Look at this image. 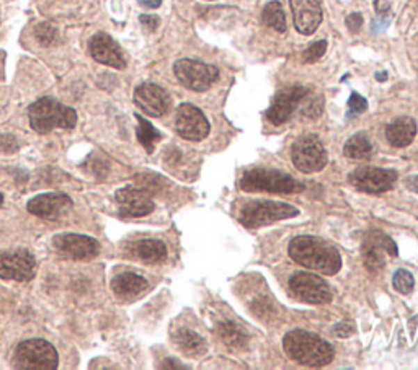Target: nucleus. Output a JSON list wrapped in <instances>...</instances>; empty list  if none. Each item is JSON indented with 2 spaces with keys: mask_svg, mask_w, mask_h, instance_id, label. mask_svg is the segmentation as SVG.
<instances>
[{
  "mask_svg": "<svg viewBox=\"0 0 418 370\" xmlns=\"http://www.w3.org/2000/svg\"><path fill=\"white\" fill-rule=\"evenodd\" d=\"M72 208V199L64 193L38 194L28 201V212L46 220H58L61 215L69 212Z\"/></svg>",
  "mask_w": 418,
  "mask_h": 370,
  "instance_id": "obj_16",
  "label": "nucleus"
},
{
  "mask_svg": "<svg viewBox=\"0 0 418 370\" xmlns=\"http://www.w3.org/2000/svg\"><path fill=\"white\" fill-rule=\"evenodd\" d=\"M3 77V65H2V60H0V78Z\"/></svg>",
  "mask_w": 418,
  "mask_h": 370,
  "instance_id": "obj_44",
  "label": "nucleus"
},
{
  "mask_svg": "<svg viewBox=\"0 0 418 370\" xmlns=\"http://www.w3.org/2000/svg\"><path fill=\"white\" fill-rule=\"evenodd\" d=\"M134 103L138 105L145 115L152 118H161L170 108V95L156 83H143L136 88Z\"/></svg>",
  "mask_w": 418,
  "mask_h": 370,
  "instance_id": "obj_17",
  "label": "nucleus"
},
{
  "mask_svg": "<svg viewBox=\"0 0 418 370\" xmlns=\"http://www.w3.org/2000/svg\"><path fill=\"white\" fill-rule=\"evenodd\" d=\"M403 183H405V186L410 191H413V193H418V176L413 175V176H407L405 180H403Z\"/></svg>",
  "mask_w": 418,
  "mask_h": 370,
  "instance_id": "obj_40",
  "label": "nucleus"
},
{
  "mask_svg": "<svg viewBox=\"0 0 418 370\" xmlns=\"http://www.w3.org/2000/svg\"><path fill=\"white\" fill-rule=\"evenodd\" d=\"M136 119H138V131H136V134H138V140L140 142V145L145 149V151H147V153H152L156 144L162 139V134L159 133V131L154 128V126L150 124L147 119H144L140 115H136Z\"/></svg>",
  "mask_w": 418,
  "mask_h": 370,
  "instance_id": "obj_27",
  "label": "nucleus"
},
{
  "mask_svg": "<svg viewBox=\"0 0 418 370\" xmlns=\"http://www.w3.org/2000/svg\"><path fill=\"white\" fill-rule=\"evenodd\" d=\"M218 335L223 343L234 351L246 349L248 344L247 333L232 321H223L218 325Z\"/></svg>",
  "mask_w": 418,
  "mask_h": 370,
  "instance_id": "obj_25",
  "label": "nucleus"
},
{
  "mask_svg": "<svg viewBox=\"0 0 418 370\" xmlns=\"http://www.w3.org/2000/svg\"><path fill=\"white\" fill-rule=\"evenodd\" d=\"M392 284H394V289H396L397 292L407 295L413 290L415 279H413V276L408 273L407 269H399V271H396V274H394Z\"/></svg>",
  "mask_w": 418,
  "mask_h": 370,
  "instance_id": "obj_32",
  "label": "nucleus"
},
{
  "mask_svg": "<svg viewBox=\"0 0 418 370\" xmlns=\"http://www.w3.org/2000/svg\"><path fill=\"white\" fill-rule=\"evenodd\" d=\"M344 153L351 160H368L373 155V145L364 134H355L346 140Z\"/></svg>",
  "mask_w": 418,
  "mask_h": 370,
  "instance_id": "obj_26",
  "label": "nucleus"
},
{
  "mask_svg": "<svg viewBox=\"0 0 418 370\" xmlns=\"http://www.w3.org/2000/svg\"><path fill=\"white\" fill-rule=\"evenodd\" d=\"M35 36L38 43L41 46H46V48L59 43V31L54 23L51 22H45V23H40V25H36Z\"/></svg>",
  "mask_w": 418,
  "mask_h": 370,
  "instance_id": "obj_29",
  "label": "nucleus"
},
{
  "mask_svg": "<svg viewBox=\"0 0 418 370\" xmlns=\"http://www.w3.org/2000/svg\"><path fill=\"white\" fill-rule=\"evenodd\" d=\"M289 290L300 302L323 305L332 301V290L321 276L312 273H296L289 278Z\"/></svg>",
  "mask_w": 418,
  "mask_h": 370,
  "instance_id": "obj_9",
  "label": "nucleus"
},
{
  "mask_svg": "<svg viewBox=\"0 0 418 370\" xmlns=\"http://www.w3.org/2000/svg\"><path fill=\"white\" fill-rule=\"evenodd\" d=\"M31 128L38 134H48L53 129H72L77 124L74 108L65 106L54 98H40L28 108Z\"/></svg>",
  "mask_w": 418,
  "mask_h": 370,
  "instance_id": "obj_3",
  "label": "nucleus"
},
{
  "mask_svg": "<svg viewBox=\"0 0 418 370\" xmlns=\"http://www.w3.org/2000/svg\"><path fill=\"white\" fill-rule=\"evenodd\" d=\"M368 110V101L364 100L363 96L358 95V93H351L350 100H348V111L351 116L363 113V111Z\"/></svg>",
  "mask_w": 418,
  "mask_h": 370,
  "instance_id": "obj_34",
  "label": "nucleus"
},
{
  "mask_svg": "<svg viewBox=\"0 0 418 370\" xmlns=\"http://www.w3.org/2000/svg\"><path fill=\"white\" fill-rule=\"evenodd\" d=\"M325 51H327V41H317V43H312L306 51H304L303 60L309 64L317 62V60L325 54Z\"/></svg>",
  "mask_w": 418,
  "mask_h": 370,
  "instance_id": "obj_33",
  "label": "nucleus"
},
{
  "mask_svg": "<svg viewBox=\"0 0 418 370\" xmlns=\"http://www.w3.org/2000/svg\"><path fill=\"white\" fill-rule=\"evenodd\" d=\"M136 185L138 188L144 190L149 194L161 193L163 188V180L157 175H150V173H143V175H136Z\"/></svg>",
  "mask_w": 418,
  "mask_h": 370,
  "instance_id": "obj_30",
  "label": "nucleus"
},
{
  "mask_svg": "<svg viewBox=\"0 0 418 370\" xmlns=\"http://www.w3.org/2000/svg\"><path fill=\"white\" fill-rule=\"evenodd\" d=\"M291 158L300 173L311 175L323 170L327 165V151L316 134H306L293 144Z\"/></svg>",
  "mask_w": 418,
  "mask_h": 370,
  "instance_id": "obj_7",
  "label": "nucleus"
},
{
  "mask_svg": "<svg viewBox=\"0 0 418 370\" xmlns=\"http://www.w3.org/2000/svg\"><path fill=\"white\" fill-rule=\"evenodd\" d=\"M90 54L97 62L110 65L115 69H124L126 59L121 48L106 33H97L90 40Z\"/></svg>",
  "mask_w": 418,
  "mask_h": 370,
  "instance_id": "obj_20",
  "label": "nucleus"
},
{
  "mask_svg": "<svg viewBox=\"0 0 418 370\" xmlns=\"http://www.w3.org/2000/svg\"><path fill=\"white\" fill-rule=\"evenodd\" d=\"M175 129L180 137L200 142L208 137L209 123L200 108L190 105V103H183L177 110Z\"/></svg>",
  "mask_w": 418,
  "mask_h": 370,
  "instance_id": "obj_12",
  "label": "nucleus"
},
{
  "mask_svg": "<svg viewBox=\"0 0 418 370\" xmlns=\"http://www.w3.org/2000/svg\"><path fill=\"white\" fill-rule=\"evenodd\" d=\"M415 135L417 123L415 119L408 118V116H401V118L394 119L386 128V137L394 147H407L415 139Z\"/></svg>",
  "mask_w": 418,
  "mask_h": 370,
  "instance_id": "obj_23",
  "label": "nucleus"
},
{
  "mask_svg": "<svg viewBox=\"0 0 418 370\" xmlns=\"http://www.w3.org/2000/svg\"><path fill=\"white\" fill-rule=\"evenodd\" d=\"M296 30L303 35H312L322 22V8L319 0H289Z\"/></svg>",
  "mask_w": 418,
  "mask_h": 370,
  "instance_id": "obj_19",
  "label": "nucleus"
},
{
  "mask_svg": "<svg viewBox=\"0 0 418 370\" xmlns=\"http://www.w3.org/2000/svg\"><path fill=\"white\" fill-rule=\"evenodd\" d=\"M53 246L58 255L67 260H92L100 253V243L95 238L79 233H61L53 238Z\"/></svg>",
  "mask_w": 418,
  "mask_h": 370,
  "instance_id": "obj_11",
  "label": "nucleus"
},
{
  "mask_svg": "<svg viewBox=\"0 0 418 370\" xmlns=\"http://www.w3.org/2000/svg\"><path fill=\"white\" fill-rule=\"evenodd\" d=\"M2 204H3V194L0 193V205H2Z\"/></svg>",
  "mask_w": 418,
  "mask_h": 370,
  "instance_id": "obj_45",
  "label": "nucleus"
},
{
  "mask_svg": "<svg viewBox=\"0 0 418 370\" xmlns=\"http://www.w3.org/2000/svg\"><path fill=\"white\" fill-rule=\"evenodd\" d=\"M58 362L59 355L54 346L38 338L22 341L12 355V367L17 370H54Z\"/></svg>",
  "mask_w": 418,
  "mask_h": 370,
  "instance_id": "obj_5",
  "label": "nucleus"
},
{
  "mask_svg": "<svg viewBox=\"0 0 418 370\" xmlns=\"http://www.w3.org/2000/svg\"><path fill=\"white\" fill-rule=\"evenodd\" d=\"M363 260L369 271H381L386 266V256H397L396 242L383 232H369L363 240Z\"/></svg>",
  "mask_w": 418,
  "mask_h": 370,
  "instance_id": "obj_14",
  "label": "nucleus"
},
{
  "mask_svg": "<svg viewBox=\"0 0 418 370\" xmlns=\"http://www.w3.org/2000/svg\"><path fill=\"white\" fill-rule=\"evenodd\" d=\"M173 74L188 90L204 92L218 81L219 70L211 64L193 59H180L173 64Z\"/></svg>",
  "mask_w": 418,
  "mask_h": 370,
  "instance_id": "obj_8",
  "label": "nucleus"
},
{
  "mask_svg": "<svg viewBox=\"0 0 418 370\" xmlns=\"http://www.w3.org/2000/svg\"><path fill=\"white\" fill-rule=\"evenodd\" d=\"M299 210L294 205L286 203H275V201H250L241 208L239 222L247 228H258L270 226L289 217L298 215Z\"/></svg>",
  "mask_w": 418,
  "mask_h": 370,
  "instance_id": "obj_6",
  "label": "nucleus"
},
{
  "mask_svg": "<svg viewBox=\"0 0 418 370\" xmlns=\"http://www.w3.org/2000/svg\"><path fill=\"white\" fill-rule=\"evenodd\" d=\"M262 18H263V23H265L266 26L273 28L275 31L278 33L286 31V17H284L283 7H281L278 0H273V2H270L268 6L263 8Z\"/></svg>",
  "mask_w": 418,
  "mask_h": 370,
  "instance_id": "obj_28",
  "label": "nucleus"
},
{
  "mask_svg": "<svg viewBox=\"0 0 418 370\" xmlns=\"http://www.w3.org/2000/svg\"><path fill=\"white\" fill-rule=\"evenodd\" d=\"M392 7V0H376L374 2V8L379 15H386V13L391 10Z\"/></svg>",
  "mask_w": 418,
  "mask_h": 370,
  "instance_id": "obj_39",
  "label": "nucleus"
},
{
  "mask_svg": "<svg viewBox=\"0 0 418 370\" xmlns=\"http://www.w3.org/2000/svg\"><path fill=\"white\" fill-rule=\"evenodd\" d=\"M397 180V173L394 170L376 167H361L350 175V183L356 190L369 194L386 193Z\"/></svg>",
  "mask_w": 418,
  "mask_h": 370,
  "instance_id": "obj_13",
  "label": "nucleus"
},
{
  "mask_svg": "<svg viewBox=\"0 0 418 370\" xmlns=\"http://www.w3.org/2000/svg\"><path fill=\"white\" fill-rule=\"evenodd\" d=\"M129 253L134 260L143 261L145 264H159L166 261L167 246L161 240L144 238V240L133 243L129 248Z\"/></svg>",
  "mask_w": 418,
  "mask_h": 370,
  "instance_id": "obj_22",
  "label": "nucleus"
},
{
  "mask_svg": "<svg viewBox=\"0 0 418 370\" xmlns=\"http://www.w3.org/2000/svg\"><path fill=\"white\" fill-rule=\"evenodd\" d=\"M161 369H188V367H186V365H183V364H178V360L166 359L161 364Z\"/></svg>",
  "mask_w": 418,
  "mask_h": 370,
  "instance_id": "obj_41",
  "label": "nucleus"
},
{
  "mask_svg": "<svg viewBox=\"0 0 418 370\" xmlns=\"http://www.w3.org/2000/svg\"><path fill=\"white\" fill-rule=\"evenodd\" d=\"M289 256L304 268L327 276L337 274L341 268V256L337 248L317 237H296L289 243Z\"/></svg>",
  "mask_w": 418,
  "mask_h": 370,
  "instance_id": "obj_1",
  "label": "nucleus"
},
{
  "mask_svg": "<svg viewBox=\"0 0 418 370\" xmlns=\"http://www.w3.org/2000/svg\"><path fill=\"white\" fill-rule=\"evenodd\" d=\"M111 289L116 297L123 298V301H131V298H136L147 289V280L143 276L124 271V273L116 274L111 279Z\"/></svg>",
  "mask_w": 418,
  "mask_h": 370,
  "instance_id": "obj_21",
  "label": "nucleus"
},
{
  "mask_svg": "<svg viewBox=\"0 0 418 370\" xmlns=\"http://www.w3.org/2000/svg\"><path fill=\"white\" fill-rule=\"evenodd\" d=\"M387 78V74H379L378 76V81H386Z\"/></svg>",
  "mask_w": 418,
  "mask_h": 370,
  "instance_id": "obj_43",
  "label": "nucleus"
},
{
  "mask_svg": "<svg viewBox=\"0 0 418 370\" xmlns=\"http://www.w3.org/2000/svg\"><path fill=\"white\" fill-rule=\"evenodd\" d=\"M307 92L309 90L306 87L300 85H291L280 90L276 93L275 100L268 108V111H266V118L276 126L284 124L286 121L291 119L294 111L298 110L300 100H303Z\"/></svg>",
  "mask_w": 418,
  "mask_h": 370,
  "instance_id": "obj_15",
  "label": "nucleus"
},
{
  "mask_svg": "<svg viewBox=\"0 0 418 370\" xmlns=\"http://www.w3.org/2000/svg\"><path fill=\"white\" fill-rule=\"evenodd\" d=\"M36 260L26 250L0 251V279L26 283L35 278Z\"/></svg>",
  "mask_w": 418,
  "mask_h": 370,
  "instance_id": "obj_10",
  "label": "nucleus"
},
{
  "mask_svg": "<svg viewBox=\"0 0 418 370\" xmlns=\"http://www.w3.org/2000/svg\"><path fill=\"white\" fill-rule=\"evenodd\" d=\"M333 333H335L338 338H346V336H350L351 333H355V325L351 321L338 323V325L333 328Z\"/></svg>",
  "mask_w": 418,
  "mask_h": 370,
  "instance_id": "obj_37",
  "label": "nucleus"
},
{
  "mask_svg": "<svg viewBox=\"0 0 418 370\" xmlns=\"http://www.w3.org/2000/svg\"><path fill=\"white\" fill-rule=\"evenodd\" d=\"M241 190L246 193H273V194H298L304 191L303 183L296 181L288 173L268 168H253L242 175Z\"/></svg>",
  "mask_w": 418,
  "mask_h": 370,
  "instance_id": "obj_4",
  "label": "nucleus"
},
{
  "mask_svg": "<svg viewBox=\"0 0 418 370\" xmlns=\"http://www.w3.org/2000/svg\"><path fill=\"white\" fill-rule=\"evenodd\" d=\"M289 359L309 367H323L333 360V348L321 336L304 330L289 331L283 339Z\"/></svg>",
  "mask_w": 418,
  "mask_h": 370,
  "instance_id": "obj_2",
  "label": "nucleus"
},
{
  "mask_svg": "<svg viewBox=\"0 0 418 370\" xmlns=\"http://www.w3.org/2000/svg\"><path fill=\"white\" fill-rule=\"evenodd\" d=\"M18 149L17 139L10 134L0 135V152L3 153H13Z\"/></svg>",
  "mask_w": 418,
  "mask_h": 370,
  "instance_id": "obj_35",
  "label": "nucleus"
},
{
  "mask_svg": "<svg viewBox=\"0 0 418 370\" xmlns=\"http://www.w3.org/2000/svg\"><path fill=\"white\" fill-rule=\"evenodd\" d=\"M173 343L188 358H201V355L208 353V343L201 338L198 333L186 330V328L178 330L173 335Z\"/></svg>",
  "mask_w": 418,
  "mask_h": 370,
  "instance_id": "obj_24",
  "label": "nucleus"
},
{
  "mask_svg": "<svg viewBox=\"0 0 418 370\" xmlns=\"http://www.w3.org/2000/svg\"><path fill=\"white\" fill-rule=\"evenodd\" d=\"M115 198L121 217H144L154 210V201L150 199V194L134 186H126L116 191Z\"/></svg>",
  "mask_w": 418,
  "mask_h": 370,
  "instance_id": "obj_18",
  "label": "nucleus"
},
{
  "mask_svg": "<svg viewBox=\"0 0 418 370\" xmlns=\"http://www.w3.org/2000/svg\"><path fill=\"white\" fill-rule=\"evenodd\" d=\"M300 108V113L304 116H309V118H317L319 115L322 113V96L314 95L309 96V92L304 95L303 100H300L299 106Z\"/></svg>",
  "mask_w": 418,
  "mask_h": 370,
  "instance_id": "obj_31",
  "label": "nucleus"
},
{
  "mask_svg": "<svg viewBox=\"0 0 418 370\" xmlns=\"http://www.w3.org/2000/svg\"><path fill=\"white\" fill-rule=\"evenodd\" d=\"M346 26H348V30L351 33H358L361 30V26H363V17H361V13L358 12L350 13V15L346 17Z\"/></svg>",
  "mask_w": 418,
  "mask_h": 370,
  "instance_id": "obj_36",
  "label": "nucleus"
},
{
  "mask_svg": "<svg viewBox=\"0 0 418 370\" xmlns=\"http://www.w3.org/2000/svg\"><path fill=\"white\" fill-rule=\"evenodd\" d=\"M139 22H140V25H143L147 31H156L159 23H161V20H159V18L154 17V15H140Z\"/></svg>",
  "mask_w": 418,
  "mask_h": 370,
  "instance_id": "obj_38",
  "label": "nucleus"
},
{
  "mask_svg": "<svg viewBox=\"0 0 418 370\" xmlns=\"http://www.w3.org/2000/svg\"><path fill=\"white\" fill-rule=\"evenodd\" d=\"M139 3L145 8H157L161 7L162 0H139Z\"/></svg>",
  "mask_w": 418,
  "mask_h": 370,
  "instance_id": "obj_42",
  "label": "nucleus"
}]
</instances>
